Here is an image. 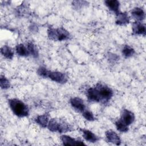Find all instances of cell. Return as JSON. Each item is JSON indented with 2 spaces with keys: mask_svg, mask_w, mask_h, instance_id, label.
<instances>
[{
  "mask_svg": "<svg viewBox=\"0 0 146 146\" xmlns=\"http://www.w3.org/2000/svg\"><path fill=\"white\" fill-rule=\"evenodd\" d=\"M113 96V90L108 86L101 83H97L94 87H90L86 91L87 100L91 103H106Z\"/></svg>",
  "mask_w": 146,
  "mask_h": 146,
  "instance_id": "6da1fadb",
  "label": "cell"
},
{
  "mask_svg": "<svg viewBox=\"0 0 146 146\" xmlns=\"http://www.w3.org/2000/svg\"><path fill=\"white\" fill-rule=\"evenodd\" d=\"M8 103L11 111L17 117H25L29 115L28 106L22 100L12 98L8 100Z\"/></svg>",
  "mask_w": 146,
  "mask_h": 146,
  "instance_id": "7a4b0ae2",
  "label": "cell"
},
{
  "mask_svg": "<svg viewBox=\"0 0 146 146\" xmlns=\"http://www.w3.org/2000/svg\"><path fill=\"white\" fill-rule=\"evenodd\" d=\"M47 127L51 132L60 133H66L72 129L71 126L66 120L59 118L50 119Z\"/></svg>",
  "mask_w": 146,
  "mask_h": 146,
  "instance_id": "3957f363",
  "label": "cell"
},
{
  "mask_svg": "<svg viewBox=\"0 0 146 146\" xmlns=\"http://www.w3.org/2000/svg\"><path fill=\"white\" fill-rule=\"evenodd\" d=\"M47 35L50 39L54 41H64L70 37V33L64 27H50L47 29Z\"/></svg>",
  "mask_w": 146,
  "mask_h": 146,
  "instance_id": "277c9868",
  "label": "cell"
},
{
  "mask_svg": "<svg viewBox=\"0 0 146 146\" xmlns=\"http://www.w3.org/2000/svg\"><path fill=\"white\" fill-rule=\"evenodd\" d=\"M47 78L60 84H64L68 80V78L64 73L57 71H52L49 70Z\"/></svg>",
  "mask_w": 146,
  "mask_h": 146,
  "instance_id": "5b68a950",
  "label": "cell"
},
{
  "mask_svg": "<svg viewBox=\"0 0 146 146\" xmlns=\"http://www.w3.org/2000/svg\"><path fill=\"white\" fill-rule=\"evenodd\" d=\"M134 113L127 109H123L121 112L120 120L127 126L132 124L135 120Z\"/></svg>",
  "mask_w": 146,
  "mask_h": 146,
  "instance_id": "8992f818",
  "label": "cell"
},
{
  "mask_svg": "<svg viewBox=\"0 0 146 146\" xmlns=\"http://www.w3.org/2000/svg\"><path fill=\"white\" fill-rule=\"evenodd\" d=\"M70 103L73 108L81 113L87 109L83 100L79 97L72 98L70 100Z\"/></svg>",
  "mask_w": 146,
  "mask_h": 146,
  "instance_id": "52a82bcc",
  "label": "cell"
},
{
  "mask_svg": "<svg viewBox=\"0 0 146 146\" xmlns=\"http://www.w3.org/2000/svg\"><path fill=\"white\" fill-rule=\"evenodd\" d=\"M60 140L64 145H85L86 144L81 140L76 139L69 135H62L60 136Z\"/></svg>",
  "mask_w": 146,
  "mask_h": 146,
  "instance_id": "ba28073f",
  "label": "cell"
},
{
  "mask_svg": "<svg viewBox=\"0 0 146 146\" xmlns=\"http://www.w3.org/2000/svg\"><path fill=\"white\" fill-rule=\"evenodd\" d=\"M106 137L107 140L113 144L119 145L121 144V140L118 134L114 131L110 129L106 132Z\"/></svg>",
  "mask_w": 146,
  "mask_h": 146,
  "instance_id": "9c48e42d",
  "label": "cell"
},
{
  "mask_svg": "<svg viewBox=\"0 0 146 146\" xmlns=\"http://www.w3.org/2000/svg\"><path fill=\"white\" fill-rule=\"evenodd\" d=\"M131 15L135 22H141L145 18L144 10L140 7H135L133 8L131 11Z\"/></svg>",
  "mask_w": 146,
  "mask_h": 146,
  "instance_id": "30bf717a",
  "label": "cell"
},
{
  "mask_svg": "<svg viewBox=\"0 0 146 146\" xmlns=\"http://www.w3.org/2000/svg\"><path fill=\"white\" fill-rule=\"evenodd\" d=\"M132 34L137 35H145L146 27L145 24L141 22H134L132 26Z\"/></svg>",
  "mask_w": 146,
  "mask_h": 146,
  "instance_id": "8fae6325",
  "label": "cell"
},
{
  "mask_svg": "<svg viewBox=\"0 0 146 146\" xmlns=\"http://www.w3.org/2000/svg\"><path fill=\"white\" fill-rule=\"evenodd\" d=\"M80 131L82 133L83 138L86 141L92 143H94L99 141V137L92 131L84 128L80 129Z\"/></svg>",
  "mask_w": 146,
  "mask_h": 146,
  "instance_id": "7c38bea8",
  "label": "cell"
},
{
  "mask_svg": "<svg viewBox=\"0 0 146 146\" xmlns=\"http://www.w3.org/2000/svg\"><path fill=\"white\" fill-rule=\"evenodd\" d=\"M130 18L126 12H119L116 14L115 23L119 26H124L129 23Z\"/></svg>",
  "mask_w": 146,
  "mask_h": 146,
  "instance_id": "4fadbf2b",
  "label": "cell"
},
{
  "mask_svg": "<svg viewBox=\"0 0 146 146\" xmlns=\"http://www.w3.org/2000/svg\"><path fill=\"white\" fill-rule=\"evenodd\" d=\"M104 4L110 11L115 13L116 14L120 12L119 1L117 0H107L104 1Z\"/></svg>",
  "mask_w": 146,
  "mask_h": 146,
  "instance_id": "5bb4252c",
  "label": "cell"
},
{
  "mask_svg": "<svg viewBox=\"0 0 146 146\" xmlns=\"http://www.w3.org/2000/svg\"><path fill=\"white\" fill-rule=\"evenodd\" d=\"M49 120V116L46 113L38 115L35 120V123L42 128H46L47 127Z\"/></svg>",
  "mask_w": 146,
  "mask_h": 146,
  "instance_id": "9a60e30c",
  "label": "cell"
},
{
  "mask_svg": "<svg viewBox=\"0 0 146 146\" xmlns=\"http://www.w3.org/2000/svg\"><path fill=\"white\" fill-rule=\"evenodd\" d=\"M1 53L4 58L10 60L13 58L14 55V51L13 48L7 45H4L1 47Z\"/></svg>",
  "mask_w": 146,
  "mask_h": 146,
  "instance_id": "2e32d148",
  "label": "cell"
},
{
  "mask_svg": "<svg viewBox=\"0 0 146 146\" xmlns=\"http://www.w3.org/2000/svg\"><path fill=\"white\" fill-rule=\"evenodd\" d=\"M15 51L18 55L22 57H27L30 55L27 46L22 43L18 44L15 47Z\"/></svg>",
  "mask_w": 146,
  "mask_h": 146,
  "instance_id": "e0dca14e",
  "label": "cell"
},
{
  "mask_svg": "<svg viewBox=\"0 0 146 146\" xmlns=\"http://www.w3.org/2000/svg\"><path fill=\"white\" fill-rule=\"evenodd\" d=\"M26 46L29 51L30 55H31L34 58H38L39 57V54L37 46L31 42H28Z\"/></svg>",
  "mask_w": 146,
  "mask_h": 146,
  "instance_id": "ac0fdd59",
  "label": "cell"
},
{
  "mask_svg": "<svg viewBox=\"0 0 146 146\" xmlns=\"http://www.w3.org/2000/svg\"><path fill=\"white\" fill-rule=\"evenodd\" d=\"M122 55L126 58L132 57L135 53V50L129 45H125L123 46L121 50Z\"/></svg>",
  "mask_w": 146,
  "mask_h": 146,
  "instance_id": "d6986e66",
  "label": "cell"
},
{
  "mask_svg": "<svg viewBox=\"0 0 146 146\" xmlns=\"http://www.w3.org/2000/svg\"><path fill=\"white\" fill-rule=\"evenodd\" d=\"M115 125L117 130L120 132L125 133L128 131V126L123 123L120 119H118L115 121Z\"/></svg>",
  "mask_w": 146,
  "mask_h": 146,
  "instance_id": "ffe728a7",
  "label": "cell"
},
{
  "mask_svg": "<svg viewBox=\"0 0 146 146\" xmlns=\"http://www.w3.org/2000/svg\"><path fill=\"white\" fill-rule=\"evenodd\" d=\"M0 86L3 90H7L10 87V82L9 80L4 75H1L0 78Z\"/></svg>",
  "mask_w": 146,
  "mask_h": 146,
  "instance_id": "44dd1931",
  "label": "cell"
},
{
  "mask_svg": "<svg viewBox=\"0 0 146 146\" xmlns=\"http://www.w3.org/2000/svg\"><path fill=\"white\" fill-rule=\"evenodd\" d=\"M82 113V115H83V117L88 121H93L95 120V117L94 116V113L91 111H90L89 110L86 109Z\"/></svg>",
  "mask_w": 146,
  "mask_h": 146,
  "instance_id": "7402d4cb",
  "label": "cell"
},
{
  "mask_svg": "<svg viewBox=\"0 0 146 146\" xmlns=\"http://www.w3.org/2000/svg\"><path fill=\"white\" fill-rule=\"evenodd\" d=\"M49 70H47L44 66H40L37 70L38 75L43 78H47Z\"/></svg>",
  "mask_w": 146,
  "mask_h": 146,
  "instance_id": "603a6c76",
  "label": "cell"
},
{
  "mask_svg": "<svg viewBox=\"0 0 146 146\" xmlns=\"http://www.w3.org/2000/svg\"><path fill=\"white\" fill-rule=\"evenodd\" d=\"M72 5L75 9H79L88 5V2L84 1H74L72 2Z\"/></svg>",
  "mask_w": 146,
  "mask_h": 146,
  "instance_id": "cb8c5ba5",
  "label": "cell"
},
{
  "mask_svg": "<svg viewBox=\"0 0 146 146\" xmlns=\"http://www.w3.org/2000/svg\"><path fill=\"white\" fill-rule=\"evenodd\" d=\"M119 59V57L115 54L109 52L107 54V59L110 62H115Z\"/></svg>",
  "mask_w": 146,
  "mask_h": 146,
  "instance_id": "d4e9b609",
  "label": "cell"
},
{
  "mask_svg": "<svg viewBox=\"0 0 146 146\" xmlns=\"http://www.w3.org/2000/svg\"><path fill=\"white\" fill-rule=\"evenodd\" d=\"M30 29H31V31L33 32H36L38 31V27L35 24L31 25V26L30 27Z\"/></svg>",
  "mask_w": 146,
  "mask_h": 146,
  "instance_id": "484cf974",
  "label": "cell"
}]
</instances>
